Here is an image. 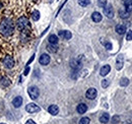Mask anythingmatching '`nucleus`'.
Returning a JSON list of instances; mask_svg holds the SVG:
<instances>
[{
    "instance_id": "14",
    "label": "nucleus",
    "mask_w": 132,
    "mask_h": 124,
    "mask_svg": "<svg viewBox=\"0 0 132 124\" xmlns=\"http://www.w3.org/2000/svg\"><path fill=\"white\" fill-rule=\"evenodd\" d=\"M86 110H87V106H86L85 104H83V103L79 104V105L77 106V108H76V111H77L79 114H83V113H85V112H86Z\"/></svg>"
},
{
    "instance_id": "11",
    "label": "nucleus",
    "mask_w": 132,
    "mask_h": 124,
    "mask_svg": "<svg viewBox=\"0 0 132 124\" xmlns=\"http://www.w3.org/2000/svg\"><path fill=\"white\" fill-rule=\"evenodd\" d=\"M110 70H111L110 65H104V66L101 68V70H100V74H101L102 76H106V75L110 72Z\"/></svg>"
},
{
    "instance_id": "12",
    "label": "nucleus",
    "mask_w": 132,
    "mask_h": 124,
    "mask_svg": "<svg viewBox=\"0 0 132 124\" xmlns=\"http://www.w3.org/2000/svg\"><path fill=\"white\" fill-rule=\"evenodd\" d=\"M48 112H49L50 114H52V115H57V114L59 113V108H58V106H56V105H51V106L48 108Z\"/></svg>"
},
{
    "instance_id": "4",
    "label": "nucleus",
    "mask_w": 132,
    "mask_h": 124,
    "mask_svg": "<svg viewBox=\"0 0 132 124\" xmlns=\"http://www.w3.org/2000/svg\"><path fill=\"white\" fill-rule=\"evenodd\" d=\"M41 109H40V107L38 106V105H36V104H34V103H30V104H28L27 106H25V111L27 112H29V113H37V112H39Z\"/></svg>"
},
{
    "instance_id": "36",
    "label": "nucleus",
    "mask_w": 132,
    "mask_h": 124,
    "mask_svg": "<svg viewBox=\"0 0 132 124\" xmlns=\"http://www.w3.org/2000/svg\"><path fill=\"white\" fill-rule=\"evenodd\" d=\"M131 124H132V123H131Z\"/></svg>"
},
{
    "instance_id": "23",
    "label": "nucleus",
    "mask_w": 132,
    "mask_h": 124,
    "mask_svg": "<svg viewBox=\"0 0 132 124\" xmlns=\"http://www.w3.org/2000/svg\"><path fill=\"white\" fill-rule=\"evenodd\" d=\"M119 14H120V16H121L122 18H127V17H129V12L126 11V10H120V11H119Z\"/></svg>"
},
{
    "instance_id": "21",
    "label": "nucleus",
    "mask_w": 132,
    "mask_h": 124,
    "mask_svg": "<svg viewBox=\"0 0 132 124\" xmlns=\"http://www.w3.org/2000/svg\"><path fill=\"white\" fill-rule=\"evenodd\" d=\"M122 66H123V57L122 56H119L118 59H117V66H116V68L118 70H120L122 68Z\"/></svg>"
},
{
    "instance_id": "2",
    "label": "nucleus",
    "mask_w": 132,
    "mask_h": 124,
    "mask_svg": "<svg viewBox=\"0 0 132 124\" xmlns=\"http://www.w3.org/2000/svg\"><path fill=\"white\" fill-rule=\"evenodd\" d=\"M29 24H30V21H29V19H28L25 16H21L20 18H18V19H17V22H16L17 29H18L19 31L24 30Z\"/></svg>"
},
{
    "instance_id": "5",
    "label": "nucleus",
    "mask_w": 132,
    "mask_h": 124,
    "mask_svg": "<svg viewBox=\"0 0 132 124\" xmlns=\"http://www.w3.org/2000/svg\"><path fill=\"white\" fill-rule=\"evenodd\" d=\"M104 13L108 18H113L114 17V9L111 4H108L104 7Z\"/></svg>"
},
{
    "instance_id": "18",
    "label": "nucleus",
    "mask_w": 132,
    "mask_h": 124,
    "mask_svg": "<svg viewBox=\"0 0 132 124\" xmlns=\"http://www.w3.org/2000/svg\"><path fill=\"white\" fill-rule=\"evenodd\" d=\"M47 49H48V51L51 52V53H56L58 47H57V44H49L48 47H47Z\"/></svg>"
},
{
    "instance_id": "13",
    "label": "nucleus",
    "mask_w": 132,
    "mask_h": 124,
    "mask_svg": "<svg viewBox=\"0 0 132 124\" xmlns=\"http://www.w3.org/2000/svg\"><path fill=\"white\" fill-rule=\"evenodd\" d=\"M12 104H13V106L15 108H19L21 106V104H22V98L19 97V96L16 97V98H14L13 101H12Z\"/></svg>"
},
{
    "instance_id": "6",
    "label": "nucleus",
    "mask_w": 132,
    "mask_h": 124,
    "mask_svg": "<svg viewBox=\"0 0 132 124\" xmlns=\"http://www.w3.org/2000/svg\"><path fill=\"white\" fill-rule=\"evenodd\" d=\"M3 64H4V66L6 67V68H12L13 66H14V60H13V58L12 57H10V56H6V57H4V59H3Z\"/></svg>"
},
{
    "instance_id": "35",
    "label": "nucleus",
    "mask_w": 132,
    "mask_h": 124,
    "mask_svg": "<svg viewBox=\"0 0 132 124\" xmlns=\"http://www.w3.org/2000/svg\"><path fill=\"white\" fill-rule=\"evenodd\" d=\"M1 124H4V123H1Z\"/></svg>"
},
{
    "instance_id": "30",
    "label": "nucleus",
    "mask_w": 132,
    "mask_h": 124,
    "mask_svg": "<svg viewBox=\"0 0 132 124\" xmlns=\"http://www.w3.org/2000/svg\"><path fill=\"white\" fill-rule=\"evenodd\" d=\"M104 45H105V47H106V49H107V50H111V49H112V44H111V43H109V42H105V43H104Z\"/></svg>"
},
{
    "instance_id": "7",
    "label": "nucleus",
    "mask_w": 132,
    "mask_h": 124,
    "mask_svg": "<svg viewBox=\"0 0 132 124\" xmlns=\"http://www.w3.org/2000/svg\"><path fill=\"white\" fill-rule=\"evenodd\" d=\"M97 90L95 89V88H90V89H88L87 91H86V93H85V96H86V98L87 99H89V100H94L96 97H97Z\"/></svg>"
},
{
    "instance_id": "34",
    "label": "nucleus",
    "mask_w": 132,
    "mask_h": 124,
    "mask_svg": "<svg viewBox=\"0 0 132 124\" xmlns=\"http://www.w3.org/2000/svg\"><path fill=\"white\" fill-rule=\"evenodd\" d=\"M34 58H35V55H33V56L31 57V59H30V60L28 61V63H27V65H29V64H31V62H32V61L34 60Z\"/></svg>"
},
{
    "instance_id": "9",
    "label": "nucleus",
    "mask_w": 132,
    "mask_h": 124,
    "mask_svg": "<svg viewBox=\"0 0 132 124\" xmlns=\"http://www.w3.org/2000/svg\"><path fill=\"white\" fill-rule=\"evenodd\" d=\"M59 37L65 39V40H69L72 38V34L69 31H60L59 32Z\"/></svg>"
},
{
    "instance_id": "1",
    "label": "nucleus",
    "mask_w": 132,
    "mask_h": 124,
    "mask_svg": "<svg viewBox=\"0 0 132 124\" xmlns=\"http://www.w3.org/2000/svg\"><path fill=\"white\" fill-rule=\"evenodd\" d=\"M13 30H14V23H13L12 19L6 18L0 24V32L4 36H10L13 33Z\"/></svg>"
},
{
    "instance_id": "27",
    "label": "nucleus",
    "mask_w": 132,
    "mask_h": 124,
    "mask_svg": "<svg viewBox=\"0 0 132 124\" xmlns=\"http://www.w3.org/2000/svg\"><path fill=\"white\" fill-rule=\"evenodd\" d=\"M98 4L100 7H105L107 5V0H98Z\"/></svg>"
},
{
    "instance_id": "28",
    "label": "nucleus",
    "mask_w": 132,
    "mask_h": 124,
    "mask_svg": "<svg viewBox=\"0 0 132 124\" xmlns=\"http://www.w3.org/2000/svg\"><path fill=\"white\" fill-rule=\"evenodd\" d=\"M120 121V117L118 116V115H115L113 118H112V123H114V124H117L118 122Z\"/></svg>"
},
{
    "instance_id": "8",
    "label": "nucleus",
    "mask_w": 132,
    "mask_h": 124,
    "mask_svg": "<svg viewBox=\"0 0 132 124\" xmlns=\"http://www.w3.org/2000/svg\"><path fill=\"white\" fill-rule=\"evenodd\" d=\"M50 60L51 59H50V56L48 54H42L40 59H39V62L42 65H48L50 63Z\"/></svg>"
},
{
    "instance_id": "31",
    "label": "nucleus",
    "mask_w": 132,
    "mask_h": 124,
    "mask_svg": "<svg viewBox=\"0 0 132 124\" xmlns=\"http://www.w3.org/2000/svg\"><path fill=\"white\" fill-rule=\"evenodd\" d=\"M108 86H109V80H107V79L102 80V87L103 88H107Z\"/></svg>"
},
{
    "instance_id": "19",
    "label": "nucleus",
    "mask_w": 132,
    "mask_h": 124,
    "mask_svg": "<svg viewBox=\"0 0 132 124\" xmlns=\"http://www.w3.org/2000/svg\"><path fill=\"white\" fill-rule=\"evenodd\" d=\"M109 119H110L109 114H108V113H104V114L100 117V122L105 124V123H107V122H109Z\"/></svg>"
},
{
    "instance_id": "26",
    "label": "nucleus",
    "mask_w": 132,
    "mask_h": 124,
    "mask_svg": "<svg viewBox=\"0 0 132 124\" xmlns=\"http://www.w3.org/2000/svg\"><path fill=\"white\" fill-rule=\"evenodd\" d=\"M78 4L80 6H87L89 4V0H78Z\"/></svg>"
},
{
    "instance_id": "32",
    "label": "nucleus",
    "mask_w": 132,
    "mask_h": 124,
    "mask_svg": "<svg viewBox=\"0 0 132 124\" xmlns=\"http://www.w3.org/2000/svg\"><path fill=\"white\" fill-rule=\"evenodd\" d=\"M29 71H30V66H29V65H27V67H25V69H24L23 74H24V75H28V74H29Z\"/></svg>"
},
{
    "instance_id": "29",
    "label": "nucleus",
    "mask_w": 132,
    "mask_h": 124,
    "mask_svg": "<svg viewBox=\"0 0 132 124\" xmlns=\"http://www.w3.org/2000/svg\"><path fill=\"white\" fill-rule=\"evenodd\" d=\"M126 40H127V41H131L132 40V31H128V32H127Z\"/></svg>"
},
{
    "instance_id": "10",
    "label": "nucleus",
    "mask_w": 132,
    "mask_h": 124,
    "mask_svg": "<svg viewBox=\"0 0 132 124\" xmlns=\"http://www.w3.org/2000/svg\"><path fill=\"white\" fill-rule=\"evenodd\" d=\"M102 14L100 13V12H98V11H95L93 14H91V19L95 21V22H100L101 20H102Z\"/></svg>"
},
{
    "instance_id": "22",
    "label": "nucleus",
    "mask_w": 132,
    "mask_h": 124,
    "mask_svg": "<svg viewBox=\"0 0 132 124\" xmlns=\"http://www.w3.org/2000/svg\"><path fill=\"white\" fill-rule=\"evenodd\" d=\"M32 17H33V19L34 20H39L40 19V12L38 11V10H35L33 13H32Z\"/></svg>"
},
{
    "instance_id": "15",
    "label": "nucleus",
    "mask_w": 132,
    "mask_h": 124,
    "mask_svg": "<svg viewBox=\"0 0 132 124\" xmlns=\"http://www.w3.org/2000/svg\"><path fill=\"white\" fill-rule=\"evenodd\" d=\"M116 32L119 34V35H124L126 33V26L124 24H118L116 26Z\"/></svg>"
},
{
    "instance_id": "20",
    "label": "nucleus",
    "mask_w": 132,
    "mask_h": 124,
    "mask_svg": "<svg viewBox=\"0 0 132 124\" xmlns=\"http://www.w3.org/2000/svg\"><path fill=\"white\" fill-rule=\"evenodd\" d=\"M49 43L50 44H57L58 43V37L56 35H51L49 37Z\"/></svg>"
},
{
    "instance_id": "3",
    "label": "nucleus",
    "mask_w": 132,
    "mask_h": 124,
    "mask_svg": "<svg viewBox=\"0 0 132 124\" xmlns=\"http://www.w3.org/2000/svg\"><path fill=\"white\" fill-rule=\"evenodd\" d=\"M28 94H29V96H30L31 99L36 100V99L39 98L40 91H39V89H38L36 86H32V87H30V88L28 89Z\"/></svg>"
},
{
    "instance_id": "25",
    "label": "nucleus",
    "mask_w": 132,
    "mask_h": 124,
    "mask_svg": "<svg viewBox=\"0 0 132 124\" xmlns=\"http://www.w3.org/2000/svg\"><path fill=\"white\" fill-rule=\"evenodd\" d=\"M120 85L122 86V87H126V86H128L129 85V79L128 78H122L121 79V81H120Z\"/></svg>"
},
{
    "instance_id": "33",
    "label": "nucleus",
    "mask_w": 132,
    "mask_h": 124,
    "mask_svg": "<svg viewBox=\"0 0 132 124\" xmlns=\"http://www.w3.org/2000/svg\"><path fill=\"white\" fill-rule=\"evenodd\" d=\"M25 124H37L34 120H32V119H30V120H28L27 122H25Z\"/></svg>"
},
{
    "instance_id": "17",
    "label": "nucleus",
    "mask_w": 132,
    "mask_h": 124,
    "mask_svg": "<svg viewBox=\"0 0 132 124\" xmlns=\"http://www.w3.org/2000/svg\"><path fill=\"white\" fill-rule=\"evenodd\" d=\"M124 5H125V10L128 12H132V0H125L124 1Z\"/></svg>"
},
{
    "instance_id": "16",
    "label": "nucleus",
    "mask_w": 132,
    "mask_h": 124,
    "mask_svg": "<svg viewBox=\"0 0 132 124\" xmlns=\"http://www.w3.org/2000/svg\"><path fill=\"white\" fill-rule=\"evenodd\" d=\"M0 85H1L2 87H8V86L10 85L9 78L6 77V76H2V77L0 78Z\"/></svg>"
},
{
    "instance_id": "24",
    "label": "nucleus",
    "mask_w": 132,
    "mask_h": 124,
    "mask_svg": "<svg viewBox=\"0 0 132 124\" xmlns=\"http://www.w3.org/2000/svg\"><path fill=\"white\" fill-rule=\"evenodd\" d=\"M89 122H90V119L88 117H82L79 120V124H89Z\"/></svg>"
}]
</instances>
